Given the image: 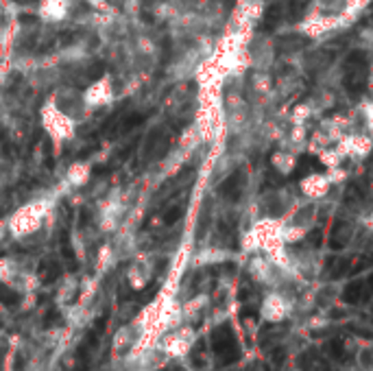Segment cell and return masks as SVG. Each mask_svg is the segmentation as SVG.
Listing matches in <instances>:
<instances>
[{"instance_id": "obj_1", "label": "cell", "mask_w": 373, "mask_h": 371, "mask_svg": "<svg viewBox=\"0 0 373 371\" xmlns=\"http://www.w3.org/2000/svg\"><path fill=\"white\" fill-rule=\"evenodd\" d=\"M290 313V306H288V301L273 293V295H266L264 301H262V306H260V315L266 323H282Z\"/></svg>"}, {"instance_id": "obj_2", "label": "cell", "mask_w": 373, "mask_h": 371, "mask_svg": "<svg viewBox=\"0 0 373 371\" xmlns=\"http://www.w3.org/2000/svg\"><path fill=\"white\" fill-rule=\"evenodd\" d=\"M241 186H243V175H241V173H233V175L221 186V192H223L225 197H229V199H236V197H238V192H241Z\"/></svg>"}, {"instance_id": "obj_3", "label": "cell", "mask_w": 373, "mask_h": 371, "mask_svg": "<svg viewBox=\"0 0 373 371\" xmlns=\"http://www.w3.org/2000/svg\"><path fill=\"white\" fill-rule=\"evenodd\" d=\"M145 118H147V114H133V116L125 118V120L118 125L116 133H118V136H125V133H129L131 129H135L138 125H142V122H145Z\"/></svg>"}, {"instance_id": "obj_4", "label": "cell", "mask_w": 373, "mask_h": 371, "mask_svg": "<svg viewBox=\"0 0 373 371\" xmlns=\"http://www.w3.org/2000/svg\"><path fill=\"white\" fill-rule=\"evenodd\" d=\"M280 18H282V7H280V5H273V7H270V9L266 11V16H264V24H262V28H264V31L275 28L278 22H280Z\"/></svg>"}, {"instance_id": "obj_5", "label": "cell", "mask_w": 373, "mask_h": 371, "mask_svg": "<svg viewBox=\"0 0 373 371\" xmlns=\"http://www.w3.org/2000/svg\"><path fill=\"white\" fill-rule=\"evenodd\" d=\"M18 293L7 288V286H0V303H5V306H16L18 303Z\"/></svg>"}, {"instance_id": "obj_6", "label": "cell", "mask_w": 373, "mask_h": 371, "mask_svg": "<svg viewBox=\"0 0 373 371\" xmlns=\"http://www.w3.org/2000/svg\"><path fill=\"white\" fill-rule=\"evenodd\" d=\"M306 7H308V0H293V3H290V16L295 20L301 18L303 11H306Z\"/></svg>"}, {"instance_id": "obj_7", "label": "cell", "mask_w": 373, "mask_h": 371, "mask_svg": "<svg viewBox=\"0 0 373 371\" xmlns=\"http://www.w3.org/2000/svg\"><path fill=\"white\" fill-rule=\"evenodd\" d=\"M182 214H184V204H179V206H175V208L168 210V214L164 216V221H166L168 225H173L175 221H179V219H182Z\"/></svg>"}]
</instances>
